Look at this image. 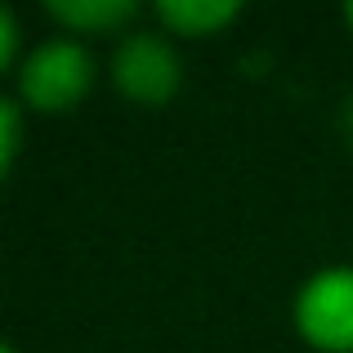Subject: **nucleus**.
I'll use <instances>...</instances> for the list:
<instances>
[{"instance_id":"nucleus-2","label":"nucleus","mask_w":353,"mask_h":353,"mask_svg":"<svg viewBox=\"0 0 353 353\" xmlns=\"http://www.w3.org/2000/svg\"><path fill=\"white\" fill-rule=\"evenodd\" d=\"M295 322L318 349H353V268H327L300 291Z\"/></svg>"},{"instance_id":"nucleus-8","label":"nucleus","mask_w":353,"mask_h":353,"mask_svg":"<svg viewBox=\"0 0 353 353\" xmlns=\"http://www.w3.org/2000/svg\"><path fill=\"white\" fill-rule=\"evenodd\" d=\"M345 18H349V27H353V0H349V5H345Z\"/></svg>"},{"instance_id":"nucleus-3","label":"nucleus","mask_w":353,"mask_h":353,"mask_svg":"<svg viewBox=\"0 0 353 353\" xmlns=\"http://www.w3.org/2000/svg\"><path fill=\"white\" fill-rule=\"evenodd\" d=\"M117 85L139 103H165L179 85V63H174L170 45L157 36H130L117 50Z\"/></svg>"},{"instance_id":"nucleus-7","label":"nucleus","mask_w":353,"mask_h":353,"mask_svg":"<svg viewBox=\"0 0 353 353\" xmlns=\"http://www.w3.org/2000/svg\"><path fill=\"white\" fill-rule=\"evenodd\" d=\"M14 14L9 9H0V63H14Z\"/></svg>"},{"instance_id":"nucleus-4","label":"nucleus","mask_w":353,"mask_h":353,"mask_svg":"<svg viewBox=\"0 0 353 353\" xmlns=\"http://www.w3.org/2000/svg\"><path fill=\"white\" fill-rule=\"evenodd\" d=\"M157 14L183 36H206L237 14V0H161Z\"/></svg>"},{"instance_id":"nucleus-5","label":"nucleus","mask_w":353,"mask_h":353,"mask_svg":"<svg viewBox=\"0 0 353 353\" xmlns=\"http://www.w3.org/2000/svg\"><path fill=\"white\" fill-rule=\"evenodd\" d=\"M50 14L63 18L72 27H85V32H99V27H117L134 14L130 0H50Z\"/></svg>"},{"instance_id":"nucleus-9","label":"nucleus","mask_w":353,"mask_h":353,"mask_svg":"<svg viewBox=\"0 0 353 353\" xmlns=\"http://www.w3.org/2000/svg\"><path fill=\"white\" fill-rule=\"evenodd\" d=\"M0 353H14V349H0Z\"/></svg>"},{"instance_id":"nucleus-6","label":"nucleus","mask_w":353,"mask_h":353,"mask_svg":"<svg viewBox=\"0 0 353 353\" xmlns=\"http://www.w3.org/2000/svg\"><path fill=\"white\" fill-rule=\"evenodd\" d=\"M0 165H14V152H18V108L14 103H0Z\"/></svg>"},{"instance_id":"nucleus-1","label":"nucleus","mask_w":353,"mask_h":353,"mask_svg":"<svg viewBox=\"0 0 353 353\" xmlns=\"http://www.w3.org/2000/svg\"><path fill=\"white\" fill-rule=\"evenodd\" d=\"M23 99L41 112H63L90 90V54L77 41H50L18 72Z\"/></svg>"}]
</instances>
